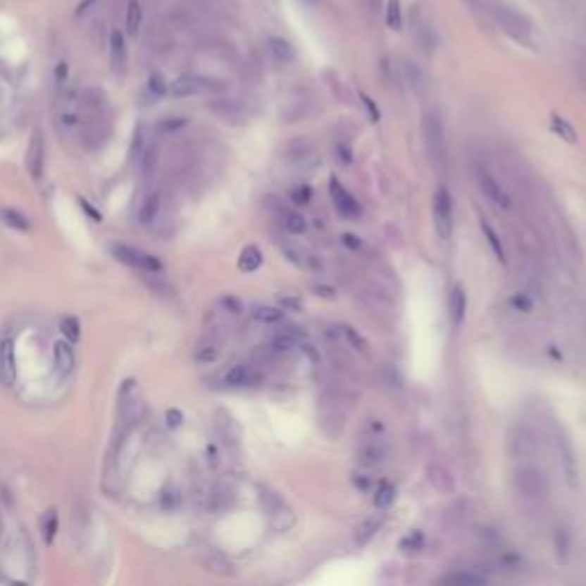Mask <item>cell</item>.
I'll return each mask as SVG.
<instances>
[{"instance_id":"6da1fadb","label":"cell","mask_w":586,"mask_h":586,"mask_svg":"<svg viewBox=\"0 0 586 586\" xmlns=\"http://www.w3.org/2000/svg\"><path fill=\"white\" fill-rule=\"evenodd\" d=\"M518 509L527 518L543 520L549 511V479L536 463H518L511 476Z\"/></svg>"},{"instance_id":"7a4b0ae2","label":"cell","mask_w":586,"mask_h":586,"mask_svg":"<svg viewBox=\"0 0 586 586\" xmlns=\"http://www.w3.org/2000/svg\"><path fill=\"white\" fill-rule=\"evenodd\" d=\"M549 444L556 458V467L561 470L563 481L568 483V488H577V456L568 433L561 426H552V430L547 433Z\"/></svg>"},{"instance_id":"3957f363","label":"cell","mask_w":586,"mask_h":586,"mask_svg":"<svg viewBox=\"0 0 586 586\" xmlns=\"http://www.w3.org/2000/svg\"><path fill=\"white\" fill-rule=\"evenodd\" d=\"M421 135L428 151V158L433 161L435 168H442L447 161V137H444V124L437 110H428L421 122Z\"/></svg>"},{"instance_id":"277c9868","label":"cell","mask_w":586,"mask_h":586,"mask_svg":"<svg viewBox=\"0 0 586 586\" xmlns=\"http://www.w3.org/2000/svg\"><path fill=\"white\" fill-rule=\"evenodd\" d=\"M509 451L518 463H534L540 454V440L534 428L518 424L509 430Z\"/></svg>"},{"instance_id":"5b68a950","label":"cell","mask_w":586,"mask_h":586,"mask_svg":"<svg viewBox=\"0 0 586 586\" xmlns=\"http://www.w3.org/2000/svg\"><path fill=\"white\" fill-rule=\"evenodd\" d=\"M474 179H476V186L481 190V195L488 199L494 208L511 211V206H513L511 195L506 192V188L492 177V172L485 168V165H474Z\"/></svg>"},{"instance_id":"8992f818","label":"cell","mask_w":586,"mask_h":586,"mask_svg":"<svg viewBox=\"0 0 586 586\" xmlns=\"http://www.w3.org/2000/svg\"><path fill=\"white\" fill-rule=\"evenodd\" d=\"M110 254H113L119 263L131 266V268H137V270H149V273H161L163 270V261L158 259V256L146 254V252L137 250V247H133V245L113 243L110 245Z\"/></svg>"},{"instance_id":"52a82bcc","label":"cell","mask_w":586,"mask_h":586,"mask_svg":"<svg viewBox=\"0 0 586 586\" xmlns=\"http://www.w3.org/2000/svg\"><path fill=\"white\" fill-rule=\"evenodd\" d=\"M433 225L437 236L447 241L454 229V199L447 186H437L433 195Z\"/></svg>"},{"instance_id":"ba28073f","label":"cell","mask_w":586,"mask_h":586,"mask_svg":"<svg viewBox=\"0 0 586 586\" xmlns=\"http://www.w3.org/2000/svg\"><path fill=\"white\" fill-rule=\"evenodd\" d=\"M385 458H387V444H385L380 430L375 433V428H373L369 433H364V437L360 440V444L355 449V461L362 467H366V470H371V467H378Z\"/></svg>"},{"instance_id":"9c48e42d","label":"cell","mask_w":586,"mask_h":586,"mask_svg":"<svg viewBox=\"0 0 586 586\" xmlns=\"http://www.w3.org/2000/svg\"><path fill=\"white\" fill-rule=\"evenodd\" d=\"M227 89V85L223 80L216 78H206V76H195V73H183L177 80L172 82V96H195L201 94V92H223Z\"/></svg>"},{"instance_id":"30bf717a","label":"cell","mask_w":586,"mask_h":586,"mask_svg":"<svg viewBox=\"0 0 586 586\" xmlns=\"http://www.w3.org/2000/svg\"><path fill=\"white\" fill-rule=\"evenodd\" d=\"M433 586H488V577L474 568H461V571H449L440 575Z\"/></svg>"},{"instance_id":"8fae6325","label":"cell","mask_w":586,"mask_h":586,"mask_svg":"<svg viewBox=\"0 0 586 586\" xmlns=\"http://www.w3.org/2000/svg\"><path fill=\"white\" fill-rule=\"evenodd\" d=\"M263 380L261 371L254 364H236L225 373V385L227 387H256Z\"/></svg>"},{"instance_id":"7c38bea8","label":"cell","mask_w":586,"mask_h":586,"mask_svg":"<svg viewBox=\"0 0 586 586\" xmlns=\"http://www.w3.org/2000/svg\"><path fill=\"white\" fill-rule=\"evenodd\" d=\"M330 197H332L335 208H337L344 218L355 220L357 216H360V204H357V199L342 186V183H339V179L330 181Z\"/></svg>"},{"instance_id":"4fadbf2b","label":"cell","mask_w":586,"mask_h":586,"mask_svg":"<svg viewBox=\"0 0 586 586\" xmlns=\"http://www.w3.org/2000/svg\"><path fill=\"white\" fill-rule=\"evenodd\" d=\"M492 14L513 37H518V39H525V37H527L529 23L525 21V16H520L516 12V9H511L506 5H492Z\"/></svg>"},{"instance_id":"5bb4252c","label":"cell","mask_w":586,"mask_h":586,"mask_svg":"<svg viewBox=\"0 0 586 586\" xmlns=\"http://www.w3.org/2000/svg\"><path fill=\"white\" fill-rule=\"evenodd\" d=\"M25 168L32 179H39L44 172V133L42 128H32L30 142H27L25 154Z\"/></svg>"},{"instance_id":"9a60e30c","label":"cell","mask_w":586,"mask_h":586,"mask_svg":"<svg viewBox=\"0 0 586 586\" xmlns=\"http://www.w3.org/2000/svg\"><path fill=\"white\" fill-rule=\"evenodd\" d=\"M447 311L454 325H461L467 316V291L463 289V284H454L451 291L447 296Z\"/></svg>"},{"instance_id":"2e32d148","label":"cell","mask_w":586,"mask_h":586,"mask_svg":"<svg viewBox=\"0 0 586 586\" xmlns=\"http://www.w3.org/2000/svg\"><path fill=\"white\" fill-rule=\"evenodd\" d=\"M73 362H76V355H73V348L67 339H58L53 344V366L58 375L67 378V375L73 371Z\"/></svg>"},{"instance_id":"e0dca14e","label":"cell","mask_w":586,"mask_h":586,"mask_svg":"<svg viewBox=\"0 0 586 586\" xmlns=\"http://www.w3.org/2000/svg\"><path fill=\"white\" fill-rule=\"evenodd\" d=\"M16 380V362H14V344L12 339H3L0 342V382L3 385H14Z\"/></svg>"},{"instance_id":"ac0fdd59","label":"cell","mask_w":586,"mask_h":586,"mask_svg":"<svg viewBox=\"0 0 586 586\" xmlns=\"http://www.w3.org/2000/svg\"><path fill=\"white\" fill-rule=\"evenodd\" d=\"M216 430H218L220 440H223V442L229 449L238 447V442H241V430H238L236 421L229 417L227 412H223V410H220L218 415H216Z\"/></svg>"},{"instance_id":"d6986e66","label":"cell","mask_w":586,"mask_h":586,"mask_svg":"<svg viewBox=\"0 0 586 586\" xmlns=\"http://www.w3.org/2000/svg\"><path fill=\"white\" fill-rule=\"evenodd\" d=\"M266 51H268V55L278 64H289L296 60V49H293V44L289 39H284V37H268V39H266Z\"/></svg>"},{"instance_id":"ffe728a7","label":"cell","mask_w":586,"mask_h":586,"mask_svg":"<svg viewBox=\"0 0 586 586\" xmlns=\"http://www.w3.org/2000/svg\"><path fill=\"white\" fill-rule=\"evenodd\" d=\"M126 62H128V53H126L124 35L119 30H113L110 32V64H113V69L117 73H124Z\"/></svg>"},{"instance_id":"44dd1931","label":"cell","mask_w":586,"mask_h":586,"mask_svg":"<svg viewBox=\"0 0 586 586\" xmlns=\"http://www.w3.org/2000/svg\"><path fill=\"white\" fill-rule=\"evenodd\" d=\"M382 525H385V513H373V516H369L360 527L355 529V543L366 545L382 529Z\"/></svg>"},{"instance_id":"7402d4cb","label":"cell","mask_w":586,"mask_h":586,"mask_svg":"<svg viewBox=\"0 0 586 586\" xmlns=\"http://www.w3.org/2000/svg\"><path fill=\"white\" fill-rule=\"evenodd\" d=\"M282 254L287 256V259H289L291 263H296L298 268H311V270L320 268L316 256L309 254V252H305V250H302V247H298V245H289V243L282 245Z\"/></svg>"},{"instance_id":"603a6c76","label":"cell","mask_w":586,"mask_h":586,"mask_svg":"<svg viewBox=\"0 0 586 586\" xmlns=\"http://www.w3.org/2000/svg\"><path fill=\"white\" fill-rule=\"evenodd\" d=\"M263 266V254L261 250L256 245H245L241 254H238V270H243V273H254V270H259Z\"/></svg>"},{"instance_id":"cb8c5ba5","label":"cell","mask_w":586,"mask_h":586,"mask_svg":"<svg viewBox=\"0 0 586 586\" xmlns=\"http://www.w3.org/2000/svg\"><path fill=\"white\" fill-rule=\"evenodd\" d=\"M426 474H428L426 476L428 483L433 485L437 492H444V494L454 492V479H451V474H449L442 465H430L428 470H426Z\"/></svg>"},{"instance_id":"d4e9b609","label":"cell","mask_w":586,"mask_h":586,"mask_svg":"<svg viewBox=\"0 0 586 586\" xmlns=\"http://www.w3.org/2000/svg\"><path fill=\"white\" fill-rule=\"evenodd\" d=\"M481 234H483V238H485V243H488L490 252L494 254V259H497L501 266H506V252H504V243L499 241L497 232H494L488 220H481Z\"/></svg>"},{"instance_id":"484cf974","label":"cell","mask_w":586,"mask_h":586,"mask_svg":"<svg viewBox=\"0 0 586 586\" xmlns=\"http://www.w3.org/2000/svg\"><path fill=\"white\" fill-rule=\"evenodd\" d=\"M0 223L7 225L14 232H30V220H27L18 208L3 206L0 208Z\"/></svg>"},{"instance_id":"4316f807","label":"cell","mask_w":586,"mask_h":586,"mask_svg":"<svg viewBox=\"0 0 586 586\" xmlns=\"http://www.w3.org/2000/svg\"><path fill=\"white\" fill-rule=\"evenodd\" d=\"M124 23H126L128 37H137V35H140V25H142V3H140V0H128Z\"/></svg>"},{"instance_id":"83f0119b","label":"cell","mask_w":586,"mask_h":586,"mask_svg":"<svg viewBox=\"0 0 586 586\" xmlns=\"http://www.w3.org/2000/svg\"><path fill=\"white\" fill-rule=\"evenodd\" d=\"M161 211V192H151V195H146L142 206H140V213H137V220H140V225H151L156 216H158Z\"/></svg>"},{"instance_id":"f1b7e54d","label":"cell","mask_w":586,"mask_h":586,"mask_svg":"<svg viewBox=\"0 0 586 586\" xmlns=\"http://www.w3.org/2000/svg\"><path fill=\"white\" fill-rule=\"evenodd\" d=\"M337 332L342 335V339L344 342L351 346V348H355L357 353H362V355H366L369 353V346H366V339L357 332L355 328H351V325H346V323H339L337 325Z\"/></svg>"},{"instance_id":"f546056e","label":"cell","mask_w":586,"mask_h":586,"mask_svg":"<svg viewBox=\"0 0 586 586\" xmlns=\"http://www.w3.org/2000/svg\"><path fill=\"white\" fill-rule=\"evenodd\" d=\"M252 316H254V320H259V323L275 325V323H282L284 320V309L275 307V305H254Z\"/></svg>"},{"instance_id":"4dcf8cb0","label":"cell","mask_w":586,"mask_h":586,"mask_svg":"<svg viewBox=\"0 0 586 586\" xmlns=\"http://www.w3.org/2000/svg\"><path fill=\"white\" fill-rule=\"evenodd\" d=\"M415 37H417V42L424 46L428 53L435 49V32H433V27H430V23L426 21V18H421L419 14L415 16Z\"/></svg>"},{"instance_id":"1f68e13d","label":"cell","mask_w":586,"mask_h":586,"mask_svg":"<svg viewBox=\"0 0 586 586\" xmlns=\"http://www.w3.org/2000/svg\"><path fill=\"white\" fill-rule=\"evenodd\" d=\"M549 124H552V131L561 137V140H566V142H571V144H575L577 142V131H575V126L568 122V119H563L561 115H552L549 117Z\"/></svg>"},{"instance_id":"d6a6232c","label":"cell","mask_w":586,"mask_h":586,"mask_svg":"<svg viewBox=\"0 0 586 586\" xmlns=\"http://www.w3.org/2000/svg\"><path fill=\"white\" fill-rule=\"evenodd\" d=\"M385 21H387L389 30H401L403 27V14H401V3L399 0H387V7H385Z\"/></svg>"},{"instance_id":"836d02e7","label":"cell","mask_w":586,"mask_h":586,"mask_svg":"<svg viewBox=\"0 0 586 586\" xmlns=\"http://www.w3.org/2000/svg\"><path fill=\"white\" fill-rule=\"evenodd\" d=\"M394 499H397V490H394V485L392 483H380L378 485V490H375L373 494V501H375V506L378 509H389Z\"/></svg>"},{"instance_id":"e575fe53","label":"cell","mask_w":586,"mask_h":586,"mask_svg":"<svg viewBox=\"0 0 586 586\" xmlns=\"http://www.w3.org/2000/svg\"><path fill=\"white\" fill-rule=\"evenodd\" d=\"M284 229H287L289 234H305L307 232V220L302 213H284Z\"/></svg>"},{"instance_id":"d590c367","label":"cell","mask_w":586,"mask_h":586,"mask_svg":"<svg viewBox=\"0 0 586 586\" xmlns=\"http://www.w3.org/2000/svg\"><path fill=\"white\" fill-rule=\"evenodd\" d=\"M60 332L67 342H78L80 339V320L76 316H64L60 320Z\"/></svg>"},{"instance_id":"8d00e7d4","label":"cell","mask_w":586,"mask_h":586,"mask_svg":"<svg viewBox=\"0 0 586 586\" xmlns=\"http://www.w3.org/2000/svg\"><path fill=\"white\" fill-rule=\"evenodd\" d=\"M220 357V346L216 342H204L199 344V348L195 351V360L201 364H208V362H216Z\"/></svg>"},{"instance_id":"74e56055","label":"cell","mask_w":586,"mask_h":586,"mask_svg":"<svg viewBox=\"0 0 586 586\" xmlns=\"http://www.w3.org/2000/svg\"><path fill=\"white\" fill-rule=\"evenodd\" d=\"M42 531H44L46 545H51L53 538H55V534H58V516H55L53 511H49V513L44 516V520H42Z\"/></svg>"},{"instance_id":"f35d334b","label":"cell","mask_w":586,"mask_h":586,"mask_svg":"<svg viewBox=\"0 0 586 586\" xmlns=\"http://www.w3.org/2000/svg\"><path fill=\"white\" fill-rule=\"evenodd\" d=\"M403 67H406V78H408L410 85L415 87L417 92L424 89V73H421V69L417 67V64L415 62H406Z\"/></svg>"},{"instance_id":"ab89813d","label":"cell","mask_w":586,"mask_h":586,"mask_svg":"<svg viewBox=\"0 0 586 586\" xmlns=\"http://www.w3.org/2000/svg\"><path fill=\"white\" fill-rule=\"evenodd\" d=\"M156 163H158V146L151 144V146H144L142 151V172L144 174H151Z\"/></svg>"},{"instance_id":"60d3db41","label":"cell","mask_w":586,"mask_h":586,"mask_svg":"<svg viewBox=\"0 0 586 586\" xmlns=\"http://www.w3.org/2000/svg\"><path fill=\"white\" fill-rule=\"evenodd\" d=\"M289 197H291V201H293V204H298V206H305V204H309V199H311V188L307 186V183H300V186L291 188Z\"/></svg>"},{"instance_id":"b9f144b4","label":"cell","mask_w":586,"mask_h":586,"mask_svg":"<svg viewBox=\"0 0 586 586\" xmlns=\"http://www.w3.org/2000/svg\"><path fill=\"white\" fill-rule=\"evenodd\" d=\"M213 501H216V509H227L229 504L234 501V490L229 488V485H218L216 494H213Z\"/></svg>"},{"instance_id":"7bdbcfd3","label":"cell","mask_w":586,"mask_h":586,"mask_svg":"<svg viewBox=\"0 0 586 586\" xmlns=\"http://www.w3.org/2000/svg\"><path fill=\"white\" fill-rule=\"evenodd\" d=\"M186 124H188L186 117H168V119H163V122L158 124V131L161 133H174V131H179V128H183Z\"/></svg>"},{"instance_id":"ee69618b","label":"cell","mask_w":586,"mask_h":586,"mask_svg":"<svg viewBox=\"0 0 586 586\" xmlns=\"http://www.w3.org/2000/svg\"><path fill=\"white\" fill-rule=\"evenodd\" d=\"M511 305L516 307L518 311H531V309H534V298H531L529 293L520 291V293H516V296L511 298Z\"/></svg>"},{"instance_id":"f6af8a7d","label":"cell","mask_w":586,"mask_h":586,"mask_svg":"<svg viewBox=\"0 0 586 586\" xmlns=\"http://www.w3.org/2000/svg\"><path fill=\"white\" fill-rule=\"evenodd\" d=\"M149 89L154 92L156 96H163L165 92H168V85H165V78L161 76V73H151V78H149Z\"/></svg>"},{"instance_id":"bcb514c9","label":"cell","mask_w":586,"mask_h":586,"mask_svg":"<svg viewBox=\"0 0 586 586\" xmlns=\"http://www.w3.org/2000/svg\"><path fill=\"white\" fill-rule=\"evenodd\" d=\"M342 243H344L351 252H362V250H364L362 238H357L355 234H344V236H342Z\"/></svg>"},{"instance_id":"7dc6e473","label":"cell","mask_w":586,"mask_h":586,"mask_svg":"<svg viewBox=\"0 0 586 586\" xmlns=\"http://www.w3.org/2000/svg\"><path fill=\"white\" fill-rule=\"evenodd\" d=\"M362 104H364V108H366V110H369V117H371V122H378V119H380V110L375 108V104H373V101H371L369 96H366V94H362Z\"/></svg>"},{"instance_id":"c3c4849f","label":"cell","mask_w":586,"mask_h":586,"mask_svg":"<svg viewBox=\"0 0 586 586\" xmlns=\"http://www.w3.org/2000/svg\"><path fill=\"white\" fill-rule=\"evenodd\" d=\"M223 305H225L227 309H232L234 314H241V309H243L241 300H236V298H225V300H223Z\"/></svg>"},{"instance_id":"681fc988","label":"cell","mask_w":586,"mask_h":586,"mask_svg":"<svg viewBox=\"0 0 586 586\" xmlns=\"http://www.w3.org/2000/svg\"><path fill=\"white\" fill-rule=\"evenodd\" d=\"M80 206H82V208H85V213H87L89 218H94V220H96V223H99V220H101V213H99V211H96L94 206H89V204H87V201H85V199H80Z\"/></svg>"},{"instance_id":"f907efd6","label":"cell","mask_w":586,"mask_h":586,"mask_svg":"<svg viewBox=\"0 0 586 586\" xmlns=\"http://www.w3.org/2000/svg\"><path fill=\"white\" fill-rule=\"evenodd\" d=\"M181 421H183V417H181L179 410H170V412H168V424H170V426H179Z\"/></svg>"},{"instance_id":"816d5d0a","label":"cell","mask_w":586,"mask_h":586,"mask_svg":"<svg viewBox=\"0 0 586 586\" xmlns=\"http://www.w3.org/2000/svg\"><path fill=\"white\" fill-rule=\"evenodd\" d=\"M282 305L284 307H289V309H293V311H300L302 307L298 305V300L296 298H282Z\"/></svg>"},{"instance_id":"f5cc1de1","label":"cell","mask_w":586,"mask_h":586,"mask_svg":"<svg viewBox=\"0 0 586 586\" xmlns=\"http://www.w3.org/2000/svg\"><path fill=\"white\" fill-rule=\"evenodd\" d=\"M314 293H316V296H328V298H332V296H335V291L323 289V287H314Z\"/></svg>"},{"instance_id":"db71d44e","label":"cell","mask_w":586,"mask_h":586,"mask_svg":"<svg viewBox=\"0 0 586 586\" xmlns=\"http://www.w3.org/2000/svg\"><path fill=\"white\" fill-rule=\"evenodd\" d=\"M89 3H94V0H82V3H80V7H78V14H82V12H85V9H87V5H89Z\"/></svg>"},{"instance_id":"11a10c76","label":"cell","mask_w":586,"mask_h":586,"mask_svg":"<svg viewBox=\"0 0 586 586\" xmlns=\"http://www.w3.org/2000/svg\"><path fill=\"white\" fill-rule=\"evenodd\" d=\"M364 3L369 5L371 9H378V3H380V0H364Z\"/></svg>"},{"instance_id":"9f6ffc18","label":"cell","mask_w":586,"mask_h":586,"mask_svg":"<svg viewBox=\"0 0 586 586\" xmlns=\"http://www.w3.org/2000/svg\"><path fill=\"white\" fill-rule=\"evenodd\" d=\"M305 3H307V5H316V3H318V0H305Z\"/></svg>"},{"instance_id":"6f0895ef","label":"cell","mask_w":586,"mask_h":586,"mask_svg":"<svg viewBox=\"0 0 586 586\" xmlns=\"http://www.w3.org/2000/svg\"><path fill=\"white\" fill-rule=\"evenodd\" d=\"M474 3H481V5H485V3H490V0H474Z\"/></svg>"}]
</instances>
